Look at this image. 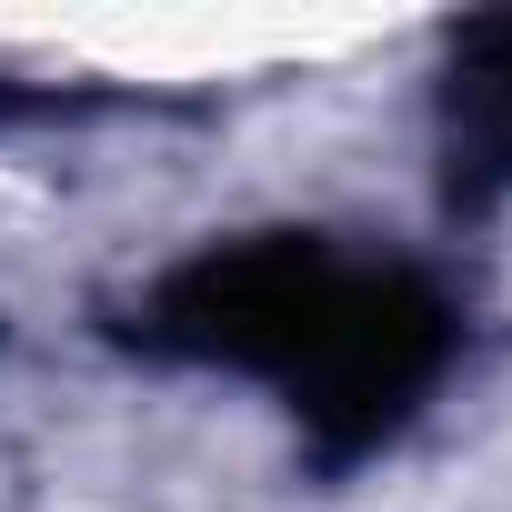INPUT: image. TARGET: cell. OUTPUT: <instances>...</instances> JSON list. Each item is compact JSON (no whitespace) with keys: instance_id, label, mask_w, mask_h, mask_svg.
Returning a JSON list of instances; mask_svg holds the SVG:
<instances>
[{"instance_id":"6da1fadb","label":"cell","mask_w":512,"mask_h":512,"mask_svg":"<svg viewBox=\"0 0 512 512\" xmlns=\"http://www.w3.org/2000/svg\"><path fill=\"white\" fill-rule=\"evenodd\" d=\"M352 262L312 231H251V241H211L201 262H181L151 312H141V342L181 352V362H231V372H262L282 392L312 382V362L332 352L342 312H352Z\"/></svg>"},{"instance_id":"7a4b0ae2","label":"cell","mask_w":512,"mask_h":512,"mask_svg":"<svg viewBox=\"0 0 512 512\" xmlns=\"http://www.w3.org/2000/svg\"><path fill=\"white\" fill-rule=\"evenodd\" d=\"M442 362H452V302L412 272H362L352 312H342L332 352L312 362V382L292 392V412L312 422V442L332 462H352L412 422V402L442 382Z\"/></svg>"},{"instance_id":"3957f363","label":"cell","mask_w":512,"mask_h":512,"mask_svg":"<svg viewBox=\"0 0 512 512\" xmlns=\"http://www.w3.org/2000/svg\"><path fill=\"white\" fill-rule=\"evenodd\" d=\"M512 191V11L462 21L442 71V201L492 211Z\"/></svg>"}]
</instances>
